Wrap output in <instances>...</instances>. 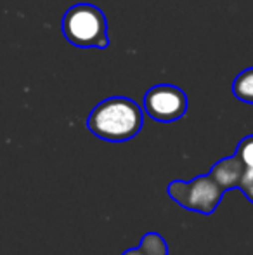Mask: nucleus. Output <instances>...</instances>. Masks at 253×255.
I'll return each mask as SVG.
<instances>
[{
  "label": "nucleus",
  "mask_w": 253,
  "mask_h": 255,
  "mask_svg": "<svg viewBox=\"0 0 253 255\" xmlns=\"http://www.w3.org/2000/svg\"><path fill=\"white\" fill-rule=\"evenodd\" d=\"M144 111L153 120L163 124L180 120L187 111V96L177 85H155L144 96Z\"/></svg>",
  "instance_id": "nucleus-4"
},
{
  "label": "nucleus",
  "mask_w": 253,
  "mask_h": 255,
  "mask_svg": "<svg viewBox=\"0 0 253 255\" xmlns=\"http://www.w3.org/2000/svg\"><path fill=\"white\" fill-rule=\"evenodd\" d=\"M236 154L245 165V175L243 179L247 177H252L253 175V134L252 135H247L240 141L236 148Z\"/></svg>",
  "instance_id": "nucleus-8"
},
{
  "label": "nucleus",
  "mask_w": 253,
  "mask_h": 255,
  "mask_svg": "<svg viewBox=\"0 0 253 255\" xmlns=\"http://www.w3.org/2000/svg\"><path fill=\"white\" fill-rule=\"evenodd\" d=\"M63 35L71 45L82 49L109 45L108 21L99 7L92 3H75L63 16Z\"/></svg>",
  "instance_id": "nucleus-2"
},
{
  "label": "nucleus",
  "mask_w": 253,
  "mask_h": 255,
  "mask_svg": "<svg viewBox=\"0 0 253 255\" xmlns=\"http://www.w3.org/2000/svg\"><path fill=\"white\" fill-rule=\"evenodd\" d=\"M238 189H241V191H243V195L248 198V202L253 203V175H252V177L243 179Z\"/></svg>",
  "instance_id": "nucleus-9"
},
{
  "label": "nucleus",
  "mask_w": 253,
  "mask_h": 255,
  "mask_svg": "<svg viewBox=\"0 0 253 255\" xmlns=\"http://www.w3.org/2000/svg\"><path fill=\"white\" fill-rule=\"evenodd\" d=\"M233 94L236 99L253 104V66L241 71L233 82Z\"/></svg>",
  "instance_id": "nucleus-6"
},
{
  "label": "nucleus",
  "mask_w": 253,
  "mask_h": 255,
  "mask_svg": "<svg viewBox=\"0 0 253 255\" xmlns=\"http://www.w3.org/2000/svg\"><path fill=\"white\" fill-rule=\"evenodd\" d=\"M210 177L224 189V191H231V189H238L243 181L245 175V165L236 154L233 156L222 158L217 161L210 170Z\"/></svg>",
  "instance_id": "nucleus-5"
},
{
  "label": "nucleus",
  "mask_w": 253,
  "mask_h": 255,
  "mask_svg": "<svg viewBox=\"0 0 253 255\" xmlns=\"http://www.w3.org/2000/svg\"><path fill=\"white\" fill-rule=\"evenodd\" d=\"M167 193L186 210L212 215L226 191L210 175H199L187 182L172 181L167 188Z\"/></svg>",
  "instance_id": "nucleus-3"
},
{
  "label": "nucleus",
  "mask_w": 253,
  "mask_h": 255,
  "mask_svg": "<svg viewBox=\"0 0 253 255\" xmlns=\"http://www.w3.org/2000/svg\"><path fill=\"white\" fill-rule=\"evenodd\" d=\"M146 255H169V245L158 233H146L139 243Z\"/></svg>",
  "instance_id": "nucleus-7"
},
{
  "label": "nucleus",
  "mask_w": 253,
  "mask_h": 255,
  "mask_svg": "<svg viewBox=\"0 0 253 255\" xmlns=\"http://www.w3.org/2000/svg\"><path fill=\"white\" fill-rule=\"evenodd\" d=\"M87 128L102 141H130L142 128V110L135 101L123 96L108 98L90 111Z\"/></svg>",
  "instance_id": "nucleus-1"
},
{
  "label": "nucleus",
  "mask_w": 253,
  "mask_h": 255,
  "mask_svg": "<svg viewBox=\"0 0 253 255\" xmlns=\"http://www.w3.org/2000/svg\"><path fill=\"white\" fill-rule=\"evenodd\" d=\"M122 255H146V252L141 249V247H137V249H128V250H125V252H123Z\"/></svg>",
  "instance_id": "nucleus-10"
}]
</instances>
